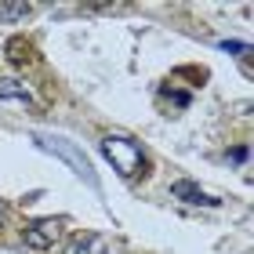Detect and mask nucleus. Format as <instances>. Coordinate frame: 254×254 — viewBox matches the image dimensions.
<instances>
[{
    "label": "nucleus",
    "mask_w": 254,
    "mask_h": 254,
    "mask_svg": "<svg viewBox=\"0 0 254 254\" xmlns=\"http://www.w3.org/2000/svg\"><path fill=\"white\" fill-rule=\"evenodd\" d=\"M0 225H4V203H0Z\"/></svg>",
    "instance_id": "9"
},
{
    "label": "nucleus",
    "mask_w": 254,
    "mask_h": 254,
    "mask_svg": "<svg viewBox=\"0 0 254 254\" xmlns=\"http://www.w3.org/2000/svg\"><path fill=\"white\" fill-rule=\"evenodd\" d=\"M29 11V4H0V18H26Z\"/></svg>",
    "instance_id": "8"
},
{
    "label": "nucleus",
    "mask_w": 254,
    "mask_h": 254,
    "mask_svg": "<svg viewBox=\"0 0 254 254\" xmlns=\"http://www.w3.org/2000/svg\"><path fill=\"white\" fill-rule=\"evenodd\" d=\"M106 251H109V244L98 233H84V236H76L73 244L65 247V254H106Z\"/></svg>",
    "instance_id": "6"
},
{
    "label": "nucleus",
    "mask_w": 254,
    "mask_h": 254,
    "mask_svg": "<svg viewBox=\"0 0 254 254\" xmlns=\"http://www.w3.org/2000/svg\"><path fill=\"white\" fill-rule=\"evenodd\" d=\"M102 153H106V160L124 178H138V175H145V167H149L142 145H138L134 138H127V134H106L102 138Z\"/></svg>",
    "instance_id": "1"
},
{
    "label": "nucleus",
    "mask_w": 254,
    "mask_h": 254,
    "mask_svg": "<svg viewBox=\"0 0 254 254\" xmlns=\"http://www.w3.org/2000/svg\"><path fill=\"white\" fill-rule=\"evenodd\" d=\"M0 98L4 102H22V106H33V91L22 84V80H11V76H0Z\"/></svg>",
    "instance_id": "5"
},
{
    "label": "nucleus",
    "mask_w": 254,
    "mask_h": 254,
    "mask_svg": "<svg viewBox=\"0 0 254 254\" xmlns=\"http://www.w3.org/2000/svg\"><path fill=\"white\" fill-rule=\"evenodd\" d=\"M7 59L15 62V65H26V62L37 59V55H33V44H29V40L15 37V40H7Z\"/></svg>",
    "instance_id": "7"
},
{
    "label": "nucleus",
    "mask_w": 254,
    "mask_h": 254,
    "mask_svg": "<svg viewBox=\"0 0 254 254\" xmlns=\"http://www.w3.org/2000/svg\"><path fill=\"white\" fill-rule=\"evenodd\" d=\"M40 145H44V149H51V153H59L65 164L87 182V186H98V182H95V171H91V164H87V156H80L76 149H73V142H65V138H40Z\"/></svg>",
    "instance_id": "2"
},
{
    "label": "nucleus",
    "mask_w": 254,
    "mask_h": 254,
    "mask_svg": "<svg viewBox=\"0 0 254 254\" xmlns=\"http://www.w3.org/2000/svg\"><path fill=\"white\" fill-rule=\"evenodd\" d=\"M59 236H62V222H59V218H40V222L26 225V233H22L26 247H33V251L55 247V240H59Z\"/></svg>",
    "instance_id": "3"
},
{
    "label": "nucleus",
    "mask_w": 254,
    "mask_h": 254,
    "mask_svg": "<svg viewBox=\"0 0 254 254\" xmlns=\"http://www.w3.org/2000/svg\"><path fill=\"white\" fill-rule=\"evenodd\" d=\"M171 196L182 200V203H192V207H214L218 203L214 196H207L200 186H192V182H175V186H171Z\"/></svg>",
    "instance_id": "4"
}]
</instances>
